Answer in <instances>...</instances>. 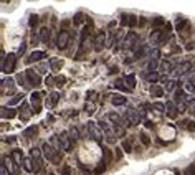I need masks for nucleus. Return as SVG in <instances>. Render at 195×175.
<instances>
[{"mask_svg": "<svg viewBox=\"0 0 195 175\" xmlns=\"http://www.w3.org/2000/svg\"><path fill=\"white\" fill-rule=\"evenodd\" d=\"M141 116H142V114H139L136 109L129 107L127 113H126V121L129 122L131 126H136V124H139V122H141Z\"/></svg>", "mask_w": 195, "mask_h": 175, "instance_id": "nucleus-1", "label": "nucleus"}, {"mask_svg": "<svg viewBox=\"0 0 195 175\" xmlns=\"http://www.w3.org/2000/svg\"><path fill=\"white\" fill-rule=\"evenodd\" d=\"M15 59H17V55H8L2 63V71L3 73H10L13 68H15Z\"/></svg>", "mask_w": 195, "mask_h": 175, "instance_id": "nucleus-2", "label": "nucleus"}, {"mask_svg": "<svg viewBox=\"0 0 195 175\" xmlns=\"http://www.w3.org/2000/svg\"><path fill=\"white\" fill-rule=\"evenodd\" d=\"M25 76H27V79H28V84L30 86H40V83H41V78L37 75V73L33 71V69H27V73H25Z\"/></svg>", "mask_w": 195, "mask_h": 175, "instance_id": "nucleus-3", "label": "nucleus"}, {"mask_svg": "<svg viewBox=\"0 0 195 175\" xmlns=\"http://www.w3.org/2000/svg\"><path fill=\"white\" fill-rule=\"evenodd\" d=\"M41 150H43V155L47 157L48 160H55V157H56V154H58V150H55L53 149V145L51 144H43V147H41Z\"/></svg>", "mask_w": 195, "mask_h": 175, "instance_id": "nucleus-4", "label": "nucleus"}, {"mask_svg": "<svg viewBox=\"0 0 195 175\" xmlns=\"http://www.w3.org/2000/svg\"><path fill=\"white\" fill-rule=\"evenodd\" d=\"M68 41H70V33L66 30L60 31L58 35V48L60 50H65L66 46H68Z\"/></svg>", "mask_w": 195, "mask_h": 175, "instance_id": "nucleus-5", "label": "nucleus"}, {"mask_svg": "<svg viewBox=\"0 0 195 175\" xmlns=\"http://www.w3.org/2000/svg\"><path fill=\"white\" fill-rule=\"evenodd\" d=\"M31 101V109L35 111V113H40L41 111V101H40V93H33L30 97Z\"/></svg>", "mask_w": 195, "mask_h": 175, "instance_id": "nucleus-6", "label": "nucleus"}, {"mask_svg": "<svg viewBox=\"0 0 195 175\" xmlns=\"http://www.w3.org/2000/svg\"><path fill=\"white\" fill-rule=\"evenodd\" d=\"M60 144H61V149H63V150H71L73 141H71V137L68 135V132L61 134V141H60Z\"/></svg>", "mask_w": 195, "mask_h": 175, "instance_id": "nucleus-7", "label": "nucleus"}, {"mask_svg": "<svg viewBox=\"0 0 195 175\" xmlns=\"http://www.w3.org/2000/svg\"><path fill=\"white\" fill-rule=\"evenodd\" d=\"M104 37L106 35L102 33V31H99V33L96 35V38H94V43H93V48L96 51H101L102 46H104Z\"/></svg>", "mask_w": 195, "mask_h": 175, "instance_id": "nucleus-8", "label": "nucleus"}, {"mask_svg": "<svg viewBox=\"0 0 195 175\" xmlns=\"http://www.w3.org/2000/svg\"><path fill=\"white\" fill-rule=\"evenodd\" d=\"M88 129H89L91 135H93L96 141H99V142L102 141V131H98V127H96V124H94V122H88Z\"/></svg>", "mask_w": 195, "mask_h": 175, "instance_id": "nucleus-9", "label": "nucleus"}, {"mask_svg": "<svg viewBox=\"0 0 195 175\" xmlns=\"http://www.w3.org/2000/svg\"><path fill=\"white\" fill-rule=\"evenodd\" d=\"M3 165L8 169V173H10V175L18 173V169H17V164L13 162V159H3Z\"/></svg>", "mask_w": 195, "mask_h": 175, "instance_id": "nucleus-10", "label": "nucleus"}, {"mask_svg": "<svg viewBox=\"0 0 195 175\" xmlns=\"http://www.w3.org/2000/svg\"><path fill=\"white\" fill-rule=\"evenodd\" d=\"M31 116V111H30V107H28V104L27 103H23L22 104V107H20V119L25 122V121H28Z\"/></svg>", "mask_w": 195, "mask_h": 175, "instance_id": "nucleus-11", "label": "nucleus"}, {"mask_svg": "<svg viewBox=\"0 0 195 175\" xmlns=\"http://www.w3.org/2000/svg\"><path fill=\"white\" fill-rule=\"evenodd\" d=\"M45 58H47V53H45V51H33V53L28 56V63L38 61V59H45Z\"/></svg>", "mask_w": 195, "mask_h": 175, "instance_id": "nucleus-12", "label": "nucleus"}, {"mask_svg": "<svg viewBox=\"0 0 195 175\" xmlns=\"http://www.w3.org/2000/svg\"><path fill=\"white\" fill-rule=\"evenodd\" d=\"M177 109H179V107H175V104H174V103H167V106H165L167 116H169V117H172V119L177 116Z\"/></svg>", "mask_w": 195, "mask_h": 175, "instance_id": "nucleus-13", "label": "nucleus"}, {"mask_svg": "<svg viewBox=\"0 0 195 175\" xmlns=\"http://www.w3.org/2000/svg\"><path fill=\"white\" fill-rule=\"evenodd\" d=\"M12 159H13V162L17 164V165H22L23 164V159H22V150H13L12 152Z\"/></svg>", "mask_w": 195, "mask_h": 175, "instance_id": "nucleus-14", "label": "nucleus"}, {"mask_svg": "<svg viewBox=\"0 0 195 175\" xmlns=\"http://www.w3.org/2000/svg\"><path fill=\"white\" fill-rule=\"evenodd\" d=\"M111 103L114 104V106H122V104L126 103V97L121 96V94H114V96H112V99H111Z\"/></svg>", "mask_w": 195, "mask_h": 175, "instance_id": "nucleus-15", "label": "nucleus"}, {"mask_svg": "<svg viewBox=\"0 0 195 175\" xmlns=\"http://www.w3.org/2000/svg\"><path fill=\"white\" fill-rule=\"evenodd\" d=\"M124 83H126V86H129V89L136 88V76H134V75H127L126 78H124Z\"/></svg>", "mask_w": 195, "mask_h": 175, "instance_id": "nucleus-16", "label": "nucleus"}, {"mask_svg": "<svg viewBox=\"0 0 195 175\" xmlns=\"http://www.w3.org/2000/svg\"><path fill=\"white\" fill-rule=\"evenodd\" d=\"M40 40L43 41V43H48V41H50V30L47 28V27H43V28H41V31H40Z\"/></svg>", "mask_w": 195, "mask_h": 175, "instance_id": "nucleus-17", "label": "nucleus"}, {"mask_svg": "<svg viewBox=\"0 0 195 175\" xmlns=\"http://www.w3.org/2000/svg\"><path fill=\"white\" fill-rule=\"evenodd\" d=\"M2 116L3 117H8V119H12V117H15L17 116V111L15 109H7V107H2Z\"/></svg>", "mask_w": 195, "mask_h": 175, "instance_id": "nucleus-18", "label": "nucleus"}, {"mask_svg": "<svg viewBox=\"0 0 195 175\" xmlns=\"http://www.w3.org/2000/svg\"><path fill=\"white\" fill-rule=\"evenodd\" d=\"M50 65H51L53 71H58V69L63 66V61H61V59H58V58H53L51 61H50Z\"/></svg>", "mask_w": 195, "mask_h": 175, "instance_id": "nucleus-19", "label": "nucleus"}, {"mask_svg": "<svg viewBox=\"0 0 195 175\" xmlns=\"http://www.w3.org/2000/svg\"><path fill=\"white\" fill-rule=\"evenodd\" d=\"M151 94L154 97H161V96H164V89H162V88H159V86H154L151 89Z\"/></svg>", "mask_w": 195, "mask_h": 175, "instance_id": "nucleus-20", "label": "nucleus"}, {"mask_svg": "<svg viewBox=\"0 0 195 175\" xmlns=\"http://www.w3.org/2000/svg\"><path fill=\"white\" fill-rule=\"evenodd\" d=\"M68 135L71 137L73 142H76L78 139H80V132H78V129H74V127H71V129L68 131Z\"/></svg>", "mask_w": 195, "mask_h": 175, "instance_id": "nucleus-21", "label": "nucleus"}, {"mask_svg": "<svg viewBox=\"0 0 195 175\" xmlns=\"http://www.w3.org/2000/svg\"><path fill=\"white\" fill-rule=\"evenodd\" d=\"M23 169L27 172H33V162L30 159H23Z\"/></svg>", "mask_w": 195, "mask_h": 175, "instance_id": "nucleus-22", "label": "nucleus"}, {"mask_svg": "<svg viewBox=\"0 0 195 175\" xmlns=\"http://www.w3.org/2000/svg\"><path fill=\"white\" fill-rule=\"evenodd\" d=\"M50 99H51V103H50V107L56 106V103H58V99H60V94H58V93H53L51 96H50Z\"/></svg>", "mask_w": 195, "mask_h": 175, "instance_id": "nucleus-23", "label": "nucleus"}, {"mask_svg": "<svg viewBox=\"0 0 195 175\" xmlns=\"http://www.w3.org/2000/svg\"><path fill=\"white\" fill-rule=\"evenodd\" d=\"M127 25H129V27H136L137 25V17L127 15Z\"/></svg>", "mask_w": 195, "mask_h": 175, "instance_id": "nucleus-24", "label": "nucleus"}, {"mask_svg": "<svg viewBox=\"0 0 195 175\" xmlns=\"http://www.w3.org/2000/svg\"><path fill=\"white\" fill-rule=\"evenodd\" d=\"M35 134H37V127H30V129H27V131L23 132L25 137H33Z\"/></svg>", "mask_w": 195, "mask_h": 175, "instance_id": "nucleus-25", "label": "nucleus"}, {"mask_svg": "<svg viewBox=\"0 0 195 175\" xmlns=\"http://www.w3.org/2000/svg\"><path fill=\"white\" fill-rule=\"evenodd\" d=\"M147 79L149 81H152V83H155V81H159V79H161V75H159V73H151V75L147 76Z\"/></svg>", "mask_w": 195, "mask_h": 175, "instance_id": "nucleus-26", "label": "nucleus"}, {"mask_svg": "<svg viewBox=\"0 0 195 175\" xmlns=\"http://www.w3.org/2000/svg\"><path fill=\"white\" fill-rule=\"evenodd\" d=\"M114 86H116V88H119V89H121V91H126V89H129V88H127V86H124V81H122V79H116V81H114Z\"/></svg>", "mask_w": 195, "mask_h": 175, "instance_id": "nucleus-27", "label": "nucleus"}, {"mask_svg": "<svg viewBox=\"0 0 195 175\" xmlns=\"http://www.w3.org/2000/svg\"><path fill=\"white\" fill-rule=\"evenodd\" d=\"M106 170V160H101V162H99V165H98V169L94 170V172L96 173H102Z\"/></svg>", "mask_w": 195, "mask_h": 175, "instance_id": "nucleus-28", "label": "nucleus"}, {"mask_svg": "<svg viewBox=\"0 0 195 175\" xmlns=\"http://www.w3.org/2000/svg\"><path fill=\"white\" fill-rule=\"evenodd\" d=\"M81 20H83V13H76V15H74V18H73V23L74 25H81Z\"/></svg>", "mask_w": 195, "mask_h": 175, "instance_id": "nucleus-29", "label": "nucleus"}, {"mask_svg": "<svg viewBox=\"0 0 195 175\" xmlns=\"http://www.w3.org/2000/svg\"><path fill=\"white\" fill-rule=\"evenodd\" d=\"M185 25H187V22H185V20H179V22H177V25H175L177 31H182L184 28H185Z\"/></svg>", "mask_w": 195, "mask_h": 175, "instance_id": "nucleus-30", "label": "nucleus"}, {"mask_svg": "<svg viewBox=\"0 0 195 175\" xmlns=\"http://www.w3.org/2000/svg\"><path fill=\"white\" fill-rule=\"evenodd\" d=\"M30 154H31V159H40V149H37V147H33L30 150Z\"/></svg>", "mask_w": 195, "mask_h": 175, "instance_id": "nucleus-31", "label": "nucleus"}, {"mask_svg": "<svg viewBox=\"0 0 195 175\" xmlns=\"http://www.w3.org/2000/svg\"><path fill=\"white\" fill-rule=\"evenodd\" d=\"M122 149L126 150L127 154H131V150H132V147H131V142H129V141H124V142H122Z\"/></svg>", "mask_w": 195, "mask_h": 175, "instance_id": "nucleus-32", "label": "nucleus"}, {"mask_svg": "<svg viewBox=\"0 0 195 175\" xmlns=\"http://www.w3.org/2000/svg\"><path fill=\"white\" fill-rule=\"evenodd\" d=\"M141 141H142V144H144V145H149V144H151L149 137H147L146 134H144V132H141Z\"/></svg>", "mask_w": 195, "mask_h": 175, "instance_id": "nucleus-33", "label": "nucleus"}, {"mask_svg": "<svg viewBox=\"0 0 195 175\" xmlns=\"http://www.w3.org/2000/svg\"><path fill=\"white\" fill-rule=\"evenodd\" d=\"M38 23V15H30V27H35Z\"/></svg>", "mask_w": 195, "mask_h": 175, "instance_id": "nucleus-34", "label": "nucleus"}, {"mask_svg": "<svg viewBox=\"0 0 195 175\" xmlns=\"http://www.w3.org/2000/svg\"><path fill=\"white\" fill-rule=\"evenodd\" d=\"M61 175H71V167L70 165H65L61 169Z\"/></svg>", "mask_w": 195, "mask_h": 175, "instance_id": "nucleus-35", "label": "nucleus"}, {"mask_svg": "<svg viewBox=\"0 0 195 175\" xmlns=\"http://www.w3.org/2000/svg\"><path fill=\"white\" fill-rule=\"evenodd\" d=\"M152 25H154V27H161V25H164V20H162L161 17H157V18L152 22Z\"/></svg>", "mask_w": 195, "mask_h": 175, "instance_id": "nucleus-36", "label": "nucleus"}, {"mask_svg": "<svg viewBox=\"0 0 195 175\" xmlns=\"http://www.w3.org/2000/svg\"><path fill=\"white\" fill-rule=\"evenodd\" d=\"M157 65H159L157 59H152V61L149 63V69H151V71H152V69H157Z\"/></svg>", "mask_w": 195, "mask_h": 175, "instance_id": "nucleus-37", "label": "nucleus"}, {"mask_svg": "<svg viewBox=\"0 0 195 175\" xmlns=\"http://www.w3.org/2000/svg\"><path fill=\"white\" fill-rule=\"evenodd\" d=\"M25 53V43L20 45V48H18V51H17V56H20V55H23Z\"/></svg>", "mask_w": 195, "mask_h": 175, "instance_id": "nucleus-38", "label": "nucleus"}, {"mask_svg": "<svg viewBox=\"0 0 195 175\" xmlns=\"http://www.w3.org/2000/svg\"><path fill=\"white\" fill-rule=\"evenodd\" d=\"M45 83H47V86H53V83H55V79H53L51 76H50V78H47V79H45Z\"/></svg>", "mask_w": 195, "mask_h": 175, "instance_id": "nucleus-39", "label": "nucleus"}, {"mask_svg": "<svg viewBox=\"0 0 195 175\" xmlns=\"http://www.w3.org/2000/svg\"><path fill=\"white\" fill-rule=\"evenodd\" d=\"M51 145L58 147V137H56V135H53V137H51Z\"/></svg>", "mask_w": 195, "mask_h": 175, "instance_id": "nucleus-40", "label": "nucleus"}, {"mask_svg": "<svg viewBox=\"0 0 195 175\" xmlns=\"http://www.w3.org/2000/svg\"><path fill=\"white\" fill-rule=\"evenodd\" d=\"M187 126H189V127H187L189 131H195V122L190 121V122H187Z\"/></svg>", "mask_w": 195, "mask_h": 175, "instance_id": "nucleus-41", "label": "nucleus"}, {"mask_svg": "<svg viewBox=\"0 0 195 175\" xmlns=\"http://www.w3.org/2000/svg\"><path fill=\"white\" fill-rule=\"evenodd\" d=\"M65 81H66V78H63V76H58V78H56V83H58V84H63Z\"/></svg>", "mask_w": 195, "mask_h": 175, "instance_id": "nucleus-42", "label": "nucleus"}, {"mask_svg": "<svg viewBox=\"0 0 195 175\" xmlns=\"http://www.w3.org/2000/svg\"><path fill=\"white\" fill-rule=\"evenodd\" d=\"M84 109H86V111H89V113H93V111H94V106H93V104H86V107H84Z\"/></svg>", "mask_w": 195, "mask_h": 175, "instance_id": "nucleus-43", "label": "nucleus"}, {"mask_svg": "<svg viewBox=\"0 0 195 175\" xmlns=\"http://www.w3.org/2000/svg\"><path fill=\"white\" fill-rule=\"evenodd\" d=\"M165 88H167V91H172L174 89V81H169L167 84H165Z\"/></svg>", "mask_w": 195, "mask_h": 175, "instance_id": "nucleus-44", "label": "nucleus"}, {"mask_svg": "<svg viewBox=\"0 0 195 175\" xmlns=\"http://www.w3.org/2000/svg\"><path fill=\"white\" fill-rule=\"evenodd\" d=\"M116 157H118V159H121V157H122V152H121V149H119V147L116 149Z\"/></svg>", "mask_w": 195, "mask_h": 175, "instance_id": "nucleus-45", "label": "nucleus"}, {"mask_svg": "<svg viewBox=\"0 0 195 175\" xmlns=\"http://www.w3.org/2000/svg\"><path fill=\"white\" fill-rule=\"evenodd\" d=\"M154 107H155V109H157V111H164V106H162V104H154Z\"/></svg>", "mask_w": 195, "mask_h": 175, "instance_id": "nucleus-46", "label": "nucleus"}, {"mask_svg": "<svg viewBox=\"0 0 195 175\" xmlns=\"http://www.w3.org/2000/svg\"><path fill=\"white\" fill-rule=\"evenodd\" d=\"M146 127H149V129H152V122H151V121H146Z\"/></svg>", "mask_w": 195, "mask_h": 175, "instance_id": "nucleus-47", "label": "nucleus"}, {"mask_svg": "<svg viewBox=\"0 0 195 175\" xmlns=\"http://www.w3.org/2000/svg\"><path fill=\"white\" fill-rule=\"evenodd\" d=\"M5 169H7V167L3 165V167H2V175H5Z\"/></svg>", "mask_w": 195, "mask_h": 175, "instance_id": "nucleus-48", "label": "nucleus"}, {"mask_svg": "<svg viewBox=\"0 0 195 175\" xmlns=\"http://www.w3.org/2000/svg\"><path fill=\"white\" fill-rule=\"evenodd\" d=\"M50 175H55V173H50Z\"/></svg>", "mask_w": 195, "mask_h": 175, "instance_id": "nucleus-49", "label": "nucleus"}]
</instances>
